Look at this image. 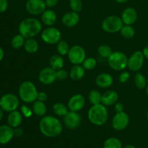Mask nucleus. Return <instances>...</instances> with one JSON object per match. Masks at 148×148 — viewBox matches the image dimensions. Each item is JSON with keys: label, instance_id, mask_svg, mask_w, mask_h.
I'll return each instance as SVG.
<instances>
[{"label": "nucleus", "instance_id": "nucleus-28", "mask_svg": "<svg viewBox=\"0 0 148 148\" xmlns=\"http://www.w3.org/2000/svg\"><path fill=\"white\" fill-rule=\"evenodd\" d=\"M103 148H123V146L119 139L109 137L104 142Z\"/></svg>", "mask_w": 148, "mask_h": 148}, {"label": "nucleus", "instance_id": "nucleus-20", "mask_svg": "<svg viewBox=\"0 0 148 148\" xmlns=\"http://www.w3.org/2000/svg\"><path fill=\"white\" fill-rule=\"evenodd\" d=\"M119 99V95L116 91L108 90L102 95L101 103L105 106L114 105Z\"/></svg>", "mask_w": 148, "mask_h": 148}, {"label": "nucleus", "instance_id": "nucleus-38", "mask_svg": "<svg viewBox=\"0 0 148 148\" xmlns=\"http://www.w3.org/2000/svg\"><path fill=\"white\" fill-rule=\"evenodd\" d=\"M21 113L26 118H30L33 115V109H30L27 106H23L21 107Z\"/></svg>", "mask_w": 148, "mask_h": 148}, {"label": "nucleus", "instance_id": "nucleus-34", "mask_svg": "<svg viewBox=\"0 0 148 148\" xmlns=\"http://www.w3.org/2000/svg\"><path fill=\"white\" fill-rule=\"evenodd\" d=\"M98 53L101 57L105 58V59H108L109 56L112 54V49L108 45H101L98 47Z\"/></svg>", "mask_w": 148, "mask_h": 148}, {"label": "nucleus", "instance_id": "nucleus-42", "mask_svg": "<svg viewBox=\"0 0 148 148\" xmlns=\"http://www.w3.org/2000/svg\"><path fill=\"white\" fill-rule=\"evenodd\" d=\"M124 106L122 103L118 102V103H115L114 109H115V111L116 113L122 112V111H124Z\"/></svg>", "mask_w": 148, "mask_h": 148}, {"label": "nucleus", "instance_id": "nucleus-6", "mask_svg": "<svg viewBox=\"0 0 148 148\" xmlns=\"http://www.w3.org/2000/svg\"><path fill=\"white\" fill-rule=\"evenodd\" d=\"M124 26V23L120 17L117 15H110L103 20L101 27L106 33H115L119 32Z\"/></svg>", "mask_w": 148, "mask_h": 148}, {"label": "nucleus", "instance_id": "nucleus-40", "mask_svg": "<svg viewBox=\"0 0 148 148\" xmlns=\"http://www.w3.org/2000/svg\"><path fill=\"white\" fill-rule=\"evenodd\" d=\"M8 8L7 0H0V13L5 12Z\"/></svg>", "mask_w": 148, "mask_h": 148}, {"label": "nucleus", "instance_id": "nucleus-41", "mask_svg": "<svg viewBox=\"0 0 148 148\" xmlns=\"http://www.w3.org/2000/svg\"><path fill=\"white\" fill-rule=\"evenodd\" d=\"M48 99V95L45 92H39L38 94L37 100L38 101H42V102H45V101H47Z\"/></svg>", "mask_w": 148, "mask_h": 148}, {"label": "nucleus", "instance_id": "nucleus-32", "mask_svg": "<svg viewBox=\"0 0 148 148\" xmlns=\"http://www.w3.org/2000/svg\"><path fill=\"white\" fill-rule=\"evenodd\" d=\"M56 49H57V51L59 53V54L63 56L68 54L69 49H70V47H69V45L67 42L64 40H61L57 43Z\"/></svg>", "mask_w": 148, "mask_h": 148}, {"label": "nucleus", "instance_id": "nucleus-14", "mask_svg": "<svg viewBox=\"0 0 148 148\" xmlns=\"http://www.w3.org/2000/svg\"><path fill=\"white\" fill-rule=\"evenodd\" d=\"M64 124L69 130H75L80 125L82 118L77 112L69 111L64 116Z\"/></svg>", "mask_w": 148, "mask_h": 148}, {"label": "nucleus", "instance_id": "nucleus-45", "mask_svg": "<svg viewBox=\"0 0 148 148\" xmlns=\"http://www.w3.org/2000/svg\"><path fill=\"white\" fill-rule=\"evenodd\" d=\"M143 54H144L145 58H146V59H148V46H145V47L143 49Z\"/></svg>", "mask_w": 148, "mask_h": 148}, {"label": "nucleus", "instance_id": "nucleus-16", "mask_svg": "<svg viewBox=\"0 0 148 148\" xmlns=\"http://www.w3.org/2000/svg\"><path fill=\"white\" fill-rule=\"evenodd\" d=\"M137 17L138 15L135 9L132 7H128L122 12L121 18L124 25H132L137 21Z\"/></svg>", "mask_w": 148, "mask_h": 148}, {"label": "nucleus", "instance_id": "nucleus-23", "mask_svg": "<svg viewBox=\"0 0 148 148\" xmlns=\"http://www.w3.org/2000/svg\"><path fill=\"white\" fill-rule=\"evenodd\" d=\"M85 69L80 64L74 65L69 72V77L75 81H79L85 76Z\"/></svg>", "mask_w": 148, "mask_h": 148}, {"label": "nucleus", "instance_id": "nucleus-19", "mask_svg": "<svg viewBox=\"0 0 148 148\" xmlns=\"http://www.w3.org/2000/svg\"><path fill=\"white\" fill-rule=\"evenodd\" d=\"M114 82L112 76L108 73H101L95 78V83L101 88H108Z\"/></svg>", "mask_w": 148, "mask_h": 148}, {"label": "nucleus", "instance_id": "nucleus-18", "mask_svg": "<svg viewBox=\"0 0 148 148\" xmlns=\"http://www.w3.org/2000/svg\"><path fill=\"white\" fill-rule=\"evenodd\" d=\"M14 136V130L10 125L0 127V144H7L12 140Z\"/></svg>", "mask_w": 148, "mask_h": 148}, {"label": "nucleus", "instance_id": "nucleus-8", "mask_svg": "<svg viewBox=\"0 0 148 148\" xmlns=\"http://www.w3.org/2000/svg\"><path fill=\"white\" fill-rule=\"evenodd\" d=\"M19 104L20 102L18 98L14 94H5L1 97L0 99V107L2 108L3 111L7 112H12L17 110Z\"/></svg>", "mask_w": 148, "mask_h": 148}, {"label": "nucleus", "instance_id": "nucleus-10", "mask_svg": "<svg viewBox=\"0 0 148 148\" xmlns=\"http://www.w3.org/2000/svg\"><path fill=\"white\" fill-rule=\"evenodd\" d=\"M144 59L145 56L143 51H137L134 52L128 59L127 67L132 72H138L143 67Z\"/></svg>", "mask_w": 148, "mask_h": 148}, {"label": "nucleus", "instance_id": "nucleus-29", "mask_svg": "<svg viewBox=\"0 0 148 148\" xmlns=\"http://www.w3.org/2000/svg\"><path fill=\"white\" fill-rule=\"evenodd\" d=\"M134 84H135L136 87L140 90H143L146 88L147 86V80L144 75L140 72H137L134 75Z\"/></svg>", "mask_w": 148, "mask_h": 148}, {"label": "nucleus", "instance_id": "nucleus-47", "mask_svg": "<svg viewBox=\"0 0 148 148\" xmlns=\"http://www.w3.org/2000/svg\"><path fill=\"white\" fill-rule=\"evenodd\" d=\"M3 111H3V109L1 108V107H0V121L2 119L3 116H4V112H3Z\"/></svg>", "mask_w": 148, "mask_h": 148}, {"label": "nucleus", "instance_id": "nucleus-43", "mask_svg": "<svg viewBox=\"0 0 148 148\" xmlns=\"http://www.w3.org/2000/svg\"><path fill=\"white\" fill-rule=\"evenodd\" d=\"M47 7H53L58 4L59 0H44Z\"/></svg>", "mask_w": 148, "mask_h": 148}, {"label": "nucleus", "instance_id": "nucleus-13", "mask_svg": "<svg viewBox=\"0 0 148 148\" xmlns=\"http://www.w3.org/2000/svg\"><path fill=\"white\" fill-rule=\"evenodd\" d=\"M56 79V71L51 66L43 68L38 75V79L40 83L45 85H51Z\"/></svg>", "mask_w": 148, "mask_h": 148}, {"label": "nucleus", "instance_id": "nucleus-37", "mask_svg": "<svg viewBox=\"0 0 148 148\" xmlns=\"http://www.w3.org/2000/svg\"><path fill=\"white\" fill-rule=\"evenodd\" d=\"M69 73H68V72L65 69H64L63 68L60 69H58L56 70V78L59 80H64L69 76Z\"/></svg>", "mask_w": 148, "mask_h": 148}, {"label": "nucleus", "instance_id": "nucleus-49", "mask_svg": "<svg viewBox=\"0 0 148 148\" xmlns=\"http://www.w3.org/2000/svg\"><path fill=\"white\" fill-rule=\"evenodd\" d=\"M123 148H136V147H134L133 145L129 144V145H125L124 147H123Z\"/></svg>", "mask_w": 148, "mask_h": 148}, {"label": "nucleus", "instance_id": "nucleus-24", "mask_svg": "<svg viewBox=\"0 0 148 148\" xmlns=\"http://www.w3.org/2000/svg\"><path fill=\"white\" fill-rule=\"evenodd\" d=\"M32 109H33V113L38 116H44L47 112V107L44 102L38 101V100L33 102Z\"/></svg>", "mask_w": 148, "mask_h": 148}, {"label": "nucleus", "instance_id": "nucleus-9", "mask_svg": "<svg viewBox=\"0 0 148 148\" xmlns=\"http://www.w3.org/2000/svg\"><path fill=\"white\" fill-rule=\"evenodd\" d=\"M67 56L69 62L74 65L81 64L86 59V52L82 46L75 45L70 48Z\"/></svg>", "mask_w": 148, "mask_h": 148}, {"label": "nucleus", "instance_id": "nucleus-27", "mask_svg": "<svg viewBox=\"0 0 148 148\" xmlns=\"http://www.w3.org/2000/svg\"><path fill=\"white\" fill-rule=\"evenodd\" d=\"M53 111L58 116H64L69 112V108L62 103L58 102L53 104Z\"/></svg>", "mask_w": 148, "mask_h": 148}, {"label": "nucleus", "instance_id": "nucleus-50", "mask_svg": "<svg viewBox=\"0 0 148 148\" xmlns=\"http://www.w3.org/2000/svg\"><path fill=\"white\" fill-rule=\"evenodd\" d=\"M146 93H147V95L148 96V82L147 84V86H146Z\"/></svg>", "mask_w": 148, "mask_h": 148}, {"label": "nucleus", "instance_id": "nucleus-3", "mask_svg": "<svg viewBox=\"0 0 148 148\" xmlns=\"http://www.w3.org/2000/svg\"><path fill=\"white\" fill-rule=\"evenodd\" d=\"M88 117L92 124L95 126H102L105 124L108 120V110L102 103L92 105L88 111Z\"/></svg>", "mask_w": 148, "mask_h": 148}, {"label": "nucleus", "instance_id": "nucleus-21", "mask_svg": "<svg viewBox=\"0 0 148 148\" xmlns=\"http://www.w3.org/2000/svg\"><path fill=\"white\" fill-rule=\"evenodd\" d=\"M7 122L8 125L12 128L18 127L23 122V114L17 110L10 112V114L7 117Z\"/></svg>", "mask_w": 148, "mask_h": 148}, {"label": "nucleus", "instance_id": "nucleus-17", "mask_svg": "<svg viewBox=\"0 0 148 148\" xmlns=\"http://www.w3.org/2000/svg\"><path fill=\"white\" fill-rule=\"evenodd\" d=\"M79 19L80 17H79L78 12L71 11L64 14L62 19V22L64 25L66 27H75L79 23Z\"/></svg>", "mask_w": 148, "mask_h": 148}, {"label": "nucleus", "instance_id": "nucleus-7", "mask_svg": "<svg viewBox=\"0 0 148 148\" xmlns=\"http://www.w3.org/2000/svg\"><path fill=\"white\" fill-rule=\"evenodd\" d=\"M41 39L47 44H57L62 40V33L59 29L53 27H49L41 33Z\"/></svg>", "mask_w": 148, "mask_h": 148}, {"label": "nucleus", "instance_id": "nucleus-35", "mask_svg": "<svg viewBox=\"0 0 148 148\" xmlns=\"http://www.w3.org/2000/svg\"><path fill=\"white\" fill-rule=\"evenodd\" d=\"M97 66V61L94 58L90 57L86 58L82 63V66L86 70H92L94 69Z\"/></svg>", "mask_w": 148, "mask_h": 148}, {"label": "nucleus", "instance_id": "nucleus-4", "mask_svg": "<svg viewBox=\"0 0 148 148\" xmlns=\"http://www.w3.org/2000/svg\"><path fill=\"white\" fill-rule=\"evenodd\" d=\"M19 97L25 103H33L37 100L38 92L36 85L30 81H25L19 87Z\"/></svg>", "mask_w": 148, "mask_h": 148}, {"label": "nucleus", "instance_id": "nucleus-52", "mask_svg": "<svg viewBox=\"0 0 148 148\" xmlns=\"http://www.w3.org/2000/svg\"><path fill=\"white\" fill-rule=\"evenodd\" d=\"M0 99H1V97H0Z\"/></svg>", "mask_w": 148, "mask_h": 148}, {"label": "nucleus", "instance_id": "nucleus-31", "mask_svg": "<svg viewBox=\"0 0 148 148\" xmlns=\"http://www.w3.org/2000/svg\"><path fill=\"white\" fill-rule=\"evenodd\" d=\"M120 33L124 38L127 39H130L134 37V35H135V30L132 25H125L121 29Z\"/></svg>", "mask_w": 148, "mask_h": 148}, {"label": "nucleus", "instance_id": "nucleus-36", "mask_svg": "<svg viewBox=\"0 0 148 148\" xmlns=\"http://www.w3.org/2000/svg\"><path fill=\"white\" fill-rule=\"evenodd\" d=\"M69 7L72 11L79 13L82 11L83 7L82 0H69Z\"/></svg>", "mask_w": 148, "mask_h": 148}, {"label": "nucleus", "instance_id": "nucleus-44", "mask_svg": "<svg viewBox=\"0 0 148 148\" xmlns=\"http://www.w3.org/2000/svg\"><path fill=\"white\" fill-rule=\"evenodd\" d=\"M23 134V130L20 127H16L14 130V135L16 137H21Z\"/></svg>", "mask_w": 148, "mask_h": 148}, {"label": "nucleus", "instance_id": "nucleus-33", "mask_svg": "<svg viewBox=\"0 0 148 148\" xmlns=\"http://www.w3.org/2000/svg\"><path fill=\"white\" fill-rule=\"evenodd\" d=\"M25 38L21 34L16 35L15 36H14L11 40V45L13 49H19L24 46L25 41Z\"/></svg>", "mask_w": 148, "mask_h": 148}, {"label": "nucleus", "instance_id": "nucleus-46", "mask_svg": "<svg viewBox=\"0 0 148 148\" xmlns=\"http://www.w3.org/2000/svg\"><path fill=\"white\" fill-rule=\"evenodd\" d=\"M4 50L2 49V48L0 47V62L4 58Z\"/></svg>", "mask_w": 148, "mask_h": 148}, {"label": "nucleus", "instance_id": "nucleus-22", "mask_svg": "<svg viewBox=\"0 0 148 148\" xmlns=\"http://www.w3.org/2000/svg\"><path fill=\"white\" fill-rule=\"evenodd\" d=\"M57 15L56 12L51 10H46L41 14V21L45 25L51 27L56 23Z\"/></svg>", "mask_w": 148, "mask_h": 148}, {"label": "nucleus", "instance_id": "nucleus-30", "mask_svg": "<svg viewBox=\"0 0 148 148\" xmlns=\"http://www.w3.org/2000/svg\"><path fill=\"white\" fill-rule=\"evenodd\" d=\"M89 101L92 105H96V104L101 103V100H102V95L99 91L96 90H92L90 92L88 95Z\"/></svg>", "mask_w": 148, "mask_h": 148}, {"label": "nucleus", "instance_id": "nucleus-1", "mask_svg": "<svg viewBox=\"0 0 148 148\" xmlns=\"http://www.w3.org/2000/svg\"><path fill=\"white\" fill-rule=\"evenodd\" d=\"M39 129L42 134L47 137H56L62 134L63 126L57 118L46 116L39 122Z\"/></svg>", "mask_w": 148, "mask_h": 148}, {"label": "nucleus", "instance_id": "nucleus-15", "mask_svg": "<svg viewBox=\"0 0 148 148\" xmlns=\"http://www.w3.org/2000/svg\"><path fill=\"white\" fill-rule=\"evenodd\" d=\"M85 97L81 94H76V95H72L69 98V101H68L67 107L69 111L78 112L83 108V107L85 106Z\"/></svg>", "mask_w": 148, "mask_h": 148}, {"label": "nucleus", "instance_id": "nucleus-2", "mask_svg": "<svg viewBox=\"0 0 148 148\" xmlns=\"http://www.w3.org/2000/svg\"><path fill=\"white\" fill-rule=\"evenodd\" d=\"M41 23L34 17L25 18L19 25V33L25 38H30L38 35L41 31Z\"/></svg>", "mask_w": 148, "mask_h": 148}, {"label": "nucleus", "instance_id": "nucleus-5", "mask_svg": "<svg viewBox=\"0 0 148 148\" xmlns=\"http://www.w3.org/2000/svg\"><path fill=\"white\" fill-rule=\"evenodd\" d=\"M108 63L110 67L114 70H124L127 67L128 58L123 52H113L112 54L108 59Z\"/></svg>", "mask_w": 148, "mask_h": 148}, {"label": "nucleus", "instance_id": "nucleus-25", "mask_svg": "<svg viewBox=\"0 0 148 148\" xmlns=\"http://www.w3.org/2000/svg\"><path fill=\"white\" fill-rule=\"evenodd\" d=\"M49 64H50L51 67L56 71L63 68L64 61L62 56L59 54H54L51 57L50 60H49Z\"/></svg>", "mask_w": 148, "mask_h": 148}, {"label": "nucleus", "instance_id": "nucleus-11", "mask_svg": "<svg viewBox=\"0 0 148 148\" xmlns=\"http://www.w3.org/2000/svg\"><path fill=\"white\" fill-rule=\"evenodd\" d=\"M46 7L44 0H27L25 4L26 10L32 15L42 14Z\"/></svg>", "mask_w": 148, "mask_h": 148}, {"label": "nucleus", "instance_id": "nucleus-51", "mask_svg": "<svg viewBox=\"0 0 148 148\" xmlns=\"http://www.w3.org/2000/svg\"><path fill=\"white\" fill-rule=\"evenodd\" d=\"M147 119H148V111H147Z\"/></svg>", "mask_w": 148, "mask_h": 148}, {"label": "nucleus", "instance_id": "nucleus-48", "mask_svg": "<svg viewBox=\"0 0 148 148\" xmlns=\"http://www.w3.org/2000/svg\"><path fill=\"white\" fill-rule=\"evenodd\" d=\"M117 3H119V4H123V3H126L129 1V0H115Z\"/></svg>", "mask_w": 148, "mask_h": 148}, {"label": "nucleus", "instance_id": "nucleus-12", "mask_svg": "<svg viewBox=\"0 0 148 148\" xmlns=\"http://www.w3.org/2000/svg\"><path fill=\"white\" fill-rule=\"evenodd\" d=\"M130 123V117L127 113L119 112L116 113L113 117L111 121L112 127L116 131H122L125 130Z\"/></svg>", "mask_w": 148, "mask_h": 148}, {"label": "nucleus", "instance_id": "nucleus-39", "mask_svg": "<svg viewBox=\"0 0 148 148\" xmlns=\"http://www.w3.org/2000/svg\"><path fill=\"white\" fill-rule=\"evenodd\" d=\"M130 74L128 72H124L120 75L119 77V79L120 82H121V83H124V82L128 81V79H130Z\"/></svg>", "mask_w": 148, "mask_h": 148}, {"label": "nucleus", "instance_id": "nucleus-26", "mask_svg": "<svg viewBox=\"0 0 148 148\" xmlns=\"http://www.w3.org/2000/svg\"><path fill=\"white\" fill-rule=\"evenodd\" d=\"M24 49L27 53H35L38 50V43L33 38H27L25 41Z\"/></svg>", "mask_w": 148, "mask_h": 148}]
</instances>
